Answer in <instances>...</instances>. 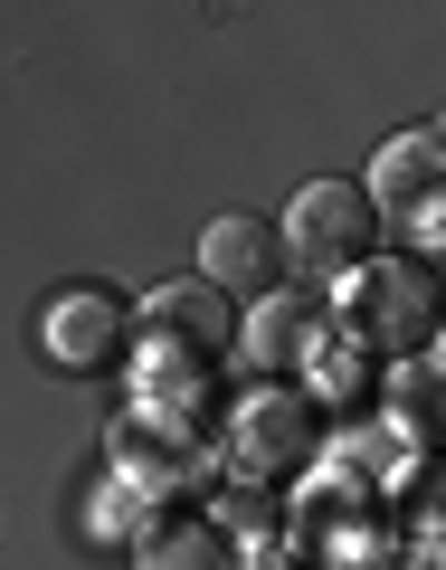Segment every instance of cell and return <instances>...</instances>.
Masks as SVG:
<instances>
[{"label":"cell","mask_w":446,"mask_h":570,"mask_svg":"<svg viewBox=\"0 0 446 570\" xmlns=\"http://www.w3.org/2000/svg\"><path fill=\"white\" fill-rule=\"evenodd\" d=\"M343 324L361 333L370 352H389V362H427V352H437V324H446L437 266H427V257H399V247H380L361 276H343Z\"/></svg>","instance_id":"1"},{"label":"cell","mask_w":446,"mask_h":570,"mask_svg":"<svg viewBox=\"0 0 446 570\" xmlns=\"http://www.w3.org/2000/svg\"><path fill=\"white\" fill-rule=\"evenodd\" d=\"M285 247L314 276H361L380 257V200L361 181H305L285 200Z\"/></svg>","instance_id":"2"},{"label":"cell","mask_w":446,"mask_h":570,"mask_svg":"<svg viewBox=\"0 0 446 570\" xmlns=\"http://www.w3.org/2000/svg\"><path fill=\"white\" fill-rule=\"evenodd\" d=\"M324 438H333V419H324V400H314L305 381H266V390L238 400V466L247 475H305V466H324Z\"/></svg>","instance_id":"3"},{"label":"cell","mask_w":446,"mask_h":570,"mask_svg":"<svg viewBox=\"0 0 446 570\" xmlns=\"http://www.w3.org/2000/svg\"><path fill=\"white\" fill-rule=\"evenodd\" d=\"M133 343H142V314L123 305L115 285H58L39 305V352L58 371H115Z\"/></svg>","instance_id":"4"},{"label":"cell","mask_w":446,"mask_h":570,"mask_svg":"<svg viewBox=\"0 0 446 570\" xmlns=\"http://www.w3.org/2000/svg\"><path fill=\"white\" fill-rule=\"evenodd\" d=\"M285 228L276 219H257V209H219V219L200 228V276L219 285V295H247V305H266L285 285Z\"/></svg>","instance_id":"5"},{"label":"cell","mask_w":446,"mask_h":570,"mask_svg":"<svg viewBox=\"0 0 446 570\" xmlns=\"http://www.w3.org/2000/svg\"><path fill=\"white\" fill-rule=\"evenodd\" d=\"M370 200L408 228H437L446 219V124H408V134L380 142L370 163Z\"/></svg>","instance_id":"6"},{"label":"cell","mask_w":446,"mask_h":570,"mask_svg":"<svg viewBox=\"0 0 446 570\" xmlns=\"http://www.w3.org/2000/svg\"><path fill=\"white\" fill-rule=\"evenodd\" d=\"M142 343L152 352H190V362H219L228 343H247L238 324H228V295L209 276H171L142 295Z\"/></svg>","instance_id":"7"},{"label":"cell","mask_w":446,"mask_h":570,"mask_svg":"<svg viewBox=\"0 0 446 570\" xmlns=\"http://www.w3.org/2000/svg\"><path fill=\"white\" fill-rule=\"evenodd\" d=\"M115 456H123V485H190V466H200V428L162 419V409H133V419L115 428Z\"/></svg>","instance_id":"8"},{"label":"cell","mask_w":446,"mask_h":570,"mask_svg":"<svg viewBox=\"0 0 446 570\" xmlns=\"http://www.w3.org/2000/svg\"><path fill=\"white\" fill-rule=\"evenodd\" d=\"M324 333H333V314H314L305 295H266V305L247 314V362H266V371H305Z\"/></svg>","instance_id":"9"},{"label":"cell","mask_w":446,"mask_h":570,"mask_svg":"<svg viewBox=\"0 0 446 570\" xmlns=\"http://www.w3.org/2000/svg\"><path fill=\"white\" fill-rule=\"evenodd\" d=\"M133 570H238V551H228L219 523H200V513H171V523L142 532Z\"/></svg>","instance_id":"10"},{"label":"cell","mask_w":446,"mask_h":570,"mask_svg":"<svg viewBox=\"0 0 446 570\" xmlns=\"http://www.w3.org/2000/svg\"><path fill=\"white\" fill-rule=\"evenodd\" d=\"M389 428H399L418 456L446 448V371L437 362H399V381H389Z\"/></svg>","instance_id":"11"},{"label":"cell","mask_w":446,"mask_h":570,"mask_svg":"<svg viewBox=\"0 0 446 570\" xmlns=\"http://www.w3.org/2000/svg\"><path fill=\"white\" fill-rule=\"evenodd\" d=\"M305 371H314V381H305L314 400H351V390L370 381V343H361V333L343 324V314H333V333L314 343V362H305Z\"/></svg>","instance_id":"12"}]
</instances>
